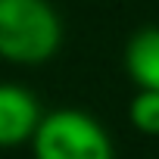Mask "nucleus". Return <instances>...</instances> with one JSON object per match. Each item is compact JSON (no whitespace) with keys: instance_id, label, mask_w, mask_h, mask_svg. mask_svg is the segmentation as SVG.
Here are the masks:
<instances>
[{"instance_id":"f257e3e1","label":"nucleus","mask_w":159,"mask_h":159,"mask_svg":"<svg viewBox=\"0 0 159 159\" xmlns=\"http://www.w3.org/2000/svg\"><path fill=\"white\" fill-rule=\"evenodd\" d=\"M62 47V19L47 0H0V59L44 66Z\"/></svg>"},{"instance_id":"f03ea898","label":"nucleus","mask_w":159,"mask_h":159,"mask_svg":"<svg viewBox=\"0 0 159 159\" xmlns=\"http://www.w3.org/2000/svg\"><path fill=\"white\" fill-rule=\"evenodd\" d=\"M34 159H116L112 137L91 112L62 106L41 116L31 137Z\"/></svg>"},{"instance_id":"7ed1b4c3","label":"nucleus","mask_w":159,"mask_h":159,"mask_svg":"<svg viewBox=\"0 0 159 159\" xmlns=\"http://www.w3.org/2000/svg\"><path fill=\"white\" fill-rule=\"evenodd\" d=\"M41 116V103L28 88L0 81V150L31 143Z\"/></svg>"},{"instance_id":"20e7f679","label":"nucleus","mask_w":159,"mask_h":159,"mask_svg":"<svg viewBox=\"0 0 159 159\" xmlns=\"http://www.w3.org/2000/svg\"><path fill=\"white\" fill-rule=\"evenodd\" d=\"M122 62L137 91H159V25L137 28L125 44Z\"/></svg>"},{"instance_id":"39448f33","label":"nucleus","mask_w":159,"mask_h":159,"mask_svg":"<svg viewBox=\"0 0 159 159\" xmlns=\"http://www.w3.org/2000/svg\"><path fill=\"white\" fill-rule=\"evenodd\" d=\"M128 119L140 134L159 137V91H137L128 106Z\"/></svg>"}]
</instances>
